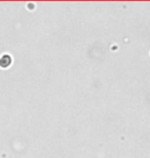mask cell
I'll return each mask as SVG.
<instances>
[{
    "label": "cell",
    "mask_w": 150,
    "mask_h": 158,
    "mask_svg": "<svg viewBox=\"0 0 150 158\" xmlns=\"http://www.w3.org/2000/svg\"><path fill=\"white\" fill-rule=\"evenodd\" d=\"M11 56L7 55H4L0 58V67L6 68L11 65Z\"/></svg>",
    "instance_id": "obj_1"
}]
</instances>
